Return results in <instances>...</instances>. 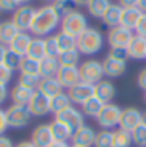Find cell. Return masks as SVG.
<instances>
[{"mask_svg": "<svg viewBox=\"0 0 146 147\" xmlns=\"http://www.w3.org/2000/svg\"><path fill=\"white\" fill-rule=\"evenodd\" d=\"M36 14V9L30 5H20L19 8L13 13L11 20L14 22V25L19 28L20 31H30L32 28V24Z\"/></svg>", "mask_w": 146, "mask_h": 147, "instance_id": "52a82bcc", "label": "cell"}, {"mask_svg": "<svg viewBox=\"0 0 146 147\" xmlns=\"http://www.w3.org/2000/svg\"><path fill=\"white\" fill-rule=\"evenodd\" d=\"M14 147H36V146H35L32 141H22V142H19V144H16Z\"/></svg>", "mask_w": 146, "mask_h": 147, "instance_id": "f5cc1de1", "label": "cell"}, {"mask_svg": "<svg viewBox=\"0 0 146 147\" xmlns=\"http://www.w3.org/2000/svg\"><path fill=\"white\" fill-rule=\"evenodd\" d=\"M134 139H132V133L123 128H118L113 131V147H130Z\"/></svg>", "mask_w": 146, "mask_h": 147, "instance_id": "1f68e13d", "label": "cell"}, {"mask_svg": "<svg viewBox=\"0 0 146 147\" xmlns=\"http://www.w3.org/2000/svg\"><path fill=\"white\" fill-rule=\"evenodd\" d=\"M55 78L58 80V83L63 88H68V89L72 88L74 85H77L79 82H82L77 66H60Z\"/></svg>", "mask_w": 146, "mask_h": 147, "instance_id": "8fae6325", "label": "cell"}, {"mask_svg": "<svg viewBox=\"0 0 146 147\" xmlns=\"http://www.w3.org/2000/svg\"><path fill=\"white\" fill-rule=\"evenodd\" d=\"M22 58H24V57H20V55L14 53L13 50H10V49H8V52H6V55H5V59H3V64H5L6 67H10L13 72H14V71H19Z\"/></svg>", "mask_w": 146, "mask_h": 147, "instance_id": "74e56055", "label": "cell"}, {"mask_svg": "<svg viewBox=\"0 0 146 147\" xmlns=\"http://www.w3.org/2000/svg\"><path fill=\"white\" fill-rule=\"evenodd\" d=\"M138 2L140 0H120V5L123 8H134V6H138Z\"/></svg>", "mask_w": 146, "mask_h": 147, "instance_id": "7dc6e473", "label": "cell"}, {"mask_svg": "<svg viewBox=\"0 0 146 147\" xmlns=\"http://www.w3.org/2000/svg\"><path fill=\"white\" fill-rule=\"evenodd\" d=\"M57 36V41H58V47H60L61 52H66V50H72V49H77V38L71 36V34H66L63 31L55 34Z\"/></svg>", "mask_w": 146, "mask_h": 147, "instance_id": "836d02e7", "label": "cell"}, {"mask_svg": "<svg viewBox=\"0 0 146 147\" xmlns=\"http://www.w3.org/2000/svg\"><path fill=\"white\" fill-rule=\"evenodd\" d=\"M44 2H55V0H44Z\"/></svg>", "mask_w": 146, "mask_h": 147, "instance_id": "680465c9", "label": "cell"}, {"mask_svg": "<svg viewBox=\"0 0 146 147\" xmlns=\"http://www.w3.org/2000/svg\"><path fill=\"white\" fill-rule=\"evenodd\" d=\"M58 69H60V61H58V58L46 57L41 61L39 75L43 77V78H52V77H57Z\"/></svg>", "mask_w": 146, "mask_h": 147, "instance_id": "4316f807", "label": "cell"}, {"mask_svg": "<svg viewBox=\"0 0 146 147\" xmlns=\"http://www.w3.org/2000/svg\"><path fill=\"white\" fill-rule=\"evenodd\" d=\"M102 67H104V75L110 77V78H116V77H121L126 72L127 64L126 61H118V59L107 57L102 61Z\"/></svg>", "mask_w": 146, "mask_h": 147, "instance_id": "ffe728a7", "label": "cell"}, {"mask_svg": "<svg viewBox=\"0 0 146 147\" xmlns=\"http://www.w3.org/2000/svg\"><path fill=\"white\" fill-rule=\"evenodd\" d=\"M30 42H32V36H30L27 31H20L14 39L11 41V44L8 45V49H10V50H13L14 53L20 55V57H25Z\"/></svg>", "mask_w": 146, "mask_h": 147, "instance_id": "44dd1931", "label": "cell"}, {"mask_svg": "<svg viewBox=\"0 0 146 147\" xmlns=\"http://www.w3.org/2000/svg\"><path fill=\"white\" fill-rule=\"evenodd\" d=\"M0 13H3V11H2V9H0Z\"/></svg>", "mask_w": 146, "mask_h": 147, "instance_id": "94428289", "label": "cell"}, {"mask_svg": "<svg viewBox=\"0 0 146 147\" xmlns=\"http://www.w3.org/2000/svg\"><path fill=\"white\" fill-rule=\"evenodd\" d=\"M141 117H143V113L138 108H134V107L124 108L120 119V128L132 133L137 127L141 125Z\"/></svg>", "mask_w": 146, "mask_h": 147, "instance_id": "9c48e42d", "label": "cell"}, {"mask_svg": "<svg viewBox=\"0 0 146 147\" xmlns=\"http://www.w3.org/2000/svg\"><path fill=\"white\" fill-rule=\"evenodd\" d=\"M96 135L97 133L94 131L93 127H90V125H82L80 128H77V130L72 133L71 142H72V146H75V147H91V146H94Z\"/></svg>", "mask_w": 146, "mask_h": 147, "instance_id": "7c38bea8", "label": "cell"}, {"mask_svg": "<svg viewBox=\"0 0 146 147\" xmlns=\"http://www.w3.org/2000/svg\"><path fill=\"white\" fill-rule=\"evenodd\" d=\"M19 33H20V30L14 25L13 20L0 22V44L10 45V44H11V41L14 39Z\"/></svg>", "mask_w": 146, "mask_h": 147, "instance_id": "7402d4cb", "label": "cell"}, {"mask_svg": "<svg viewBox=\"0 0 146 147\" xmlns=\"http://www.w3.org/2000/svg\"><path fill=\"white\" fill-rule=\"evenodd\" d=\"M8 52V47L3 44H0V64H3V59H5V55Z\"/></svg>", "mask_w": 146, "mask_h": 147, "instance_id": "f907efd6", "label": "cell"}, {"mask_svg": "<svg viewBox=\"0 0 146 147\" xmlns=\"http://www.w3.org/2000/svg\"><path fill=\"white\" fill-rule=\"evenodd\" d=\"M110 5H112L110 0H91L86 8H88V13L93 17H99V19H102V16L105 14V11L109 9Z\"/></svg>", "mask_w": 146, "mask_h": 147, "instance_id": "4dcf8cb0", "label": "cell"}, {"mask_svg": "<svg viewBox=\"0 0 146 147\" xmlns=\"http://www.w3.org/2000/svg\"><path fill=\"white\" fill-rule=\"evenodd\" d=\"M79 72H80V80L90 85H97L104 77V67L102 63L97 59H88L83 61L79 66Z\"/></svg>", "mask_w": 146, "mask_h": 147, "instance_id": "277c9868", "label": "cell"}, {"mask_svg": "<svg viewBox=\"0 0 146 147\" xmlns=\"http://www.w3.org/2000/svg\"><path fill=\"white\" fill-rule=\"evenodd\" d=\"M0 147H14L13 141L5 135H0Z\"/></svg>", "mask_w": 146, "mask_h": 147, "instance_id": "c3c4849f", "label": "cell"}, {"mask_svg": "<svg viewBox=\"0 0 146 147\" xmlns=\"http://www.w3.org/2000/svg\"><path fill=\"white\" fill-rule=\"evenodd\" d=\"M132 139L134 144L138 147H146V125L141 124L140 127H137L132 131Z\"/></svg>", "mask_w": 146, "mask_h": 147, "instance_id": "ab89813d", "label": "cell"}, {"mask_svg": "<svg viewBox=\"0 0 146 147\" xmlns=\"http://www.w3.org/2000/svg\"><path fill=\"white\" fill-rule=\"evenodd\" d=\"M49 125H50V131H52V136H54L55 142H68L72 138V133L74 131L65 122L58 121V119H54Z\"/></svg>", "mask_w": 146, "mask_h": 147, "instance_id": "ac0fdd59", "label": "cell"}, {"mask_svg": "<svg viewBox=\"0 0 146 147\" xmlns=\"http://www.w3.org/2000/svg\"><path fill=\"white\" fill-rule=\"evenodd\" d=\"M138 8L143 13H146V0H140V2H138Z\"/></svg>", "mask_w": 146, "mask_h": 147, "instance_id": "11a10c76", "label": "cell"}, {"mask_svg": "<svg viewBox=\"0 0 146 147\" xmlns=\"http://www.w3.org/2000/svg\"><path fill=\"white\" fill-rule=\"evenodd\" d=\"M25 57L38 59V61H43L46 58V39L43 38H32V42L29 45V50H27Z\"/></svg>", "mask_w": 146, "mask_h": 147, "instance_id": "603a6c76", "label": "cell"}, {"mask_svg": "<svg viewBox=\"0 0 146 147\" xmlns=\"http://www.w3.org/2000/svg\"><path fill=\"white\" fill-rule=\"evenodd\" d=\"M134 38L132 30L123 25H116L109 30V44L110 47H127L130 39Z\"/></svg>", "mask_w": 146, "mask_h": 147, "instance_id": "4fadbf2b", "label": "cell"}, {"mask_svg": "<svg viewBox=\"0 0 146 147\" xmlns=\"http://www.w3.org/2000/svg\"><path fill=\"white\" fill-rule=\"evenodd\" d=\"M8 97V89H6V85H0V105L6 100Z\"/></svg>", "mask_w": 146, "mask_h": 147, "instance_id": "681fc988", "label": "cell"}, {"mask_svg": "<svg viewBox=\"0 0 146 147\" xmlns=\"http://www.w3.org/2000/svg\"><path fill=\"white\" fill-rule=\"evenodd\" d=\"M69 107H72L71 99H69V96L65 92H60L58 96H55L50 99V113H54V114L61 113V111H65L66 108H69Z\"/></svg>", "mask_w": 146, "mask_h": 147, "instance_id": "f546056e", "label": "cell"}, {"mask_svg": "<svg viewBox=\"0 0 146 147\" xmlns=\"http://www.w3.org/2000/svg\"><path fill=\"white\" fill-rule=\"evenodd\" d=\"M35 91H30L27 88H24V86L20 85H16L14 88L11 89V92H10V97H11L13 100V105H29L30 99H32Z\"/></svg>", "mask_w": 146, "mask_h": 147, "instance_id": "484cf974", "label": "cell"}, {"mask_svg": "<svg viewBox=\"0 0 146 147\" xmlns=\"http://www.w3.org/2000/svg\"><path fill=\"white\" fill-rule=\"evenodd\" d=\"M19 2V5H27L29 2H32V0H17Z\"/></svg>", "mask_w": 146, "mask_h": 147, "instance_id": "9f6ffc18", "label": "cell"}, {"mask_svg": "<svg viewBox=\"0 0 146 147\" xmlns=\"http://www.w3.org/2000/svg\"><path fill=\"white\" fill-rule=\"evenodd\" d=\"M137 83H138V86H140V88L146 92V67H145V69H141V72L138 74Z\"/></svg>", "mask_w": 146, "mask_h": 147, "instance_id": "bcb514c9", "label": "cell"}, {"mask_svg": "<svg viewBox=\"0 0 146 147\" xmlns=\"http://www.w3.org/2000/svg\"><path fill=\"white\" fill-rule=\"evenodd\" d=\"M61 53L60 47H58V41H57V36H49L46 38V57L49 58H58Z\"/></svg>", "mask_w": 146, "mask_h": 147, "instance_id": "f35d334b", "label": "cell"}, {"mask_svg": "<svg viewBox=\"0 0 146 147\" xmlns=\"http://www.w3.org/2000/svg\"><path fill=\"white\" fill-rule=\"evenodd\" d=\"M19 2L17 0H0V9L2 11H13L14 13L17 8H19Z\"/></svg>", "mask_w": 146, "mask_h": 147, "instance_id": "7bdbcfd3", "label": "cell"}, {"mask_svg": "<svg viewBox=\"0 0 146 147\" xmlns=\"http://www.w3.org/2000/svg\"><path fill=\"white\" fill-rule=\"evenodd\" d=\"M104 103L101 99H97V97H91L90 100H86L85 103L82 105V113H83V116H88V117H96L99 116V113L102 111V108H104Z\"/></svg>", "mask_w": 146, "mask_h": 147, "instance_id": "83f0119b", "label": "cell"}, {"mask_svg": "<svg viewBox=\"0 0 146 147\" xmlns=\"http://www.w3.org/2000/svg\"><path fill=\"white\" fill-rule=\"evenodd\" d=\"M72 2H74L75 6H88V3L91 0H72Z\"/></svg>", "mask_w": 146, "mask_h": 147, "instance_id": "816d5d0a", "label": "cell"}, {"mask_svg": "<svg viewBox=\"0 0 146 147\" xmlns=\"http://www.w3.org/2000/svg\"><path fill=\"white\" fill-rule=\"evenodd\" d=\"M61 31L66 34H71L74 38H79L80 34L88 28V22H86V17L83 13L74 9L72 13H69L68 16H65L61 19Z\"/></svg>", "mask_w": 146, "mask_h": 147, "instance_id": "3957f363", "label": "cell"}, {"mask_svg": "<svg viewBox=\"0 0 146 147\" xmlns=\"http://www.w3.org/2000/svg\"><path fill=\"white\" fill-rule=\"evenodd\" d=\"M60 24H61V17L57 14L54 6L44 5L36 9V14H35L30 31L33 34H36L38 38H41V36H46V34H52L58 28Z\"/></svg>", "mask_w": 146, "mask_h": 147, "instance_id": "6da1fadb", "label": "cell"}, {"mask_svg": "<svg viewBox=\"0 0 146 147\" xmlns=\"http://www.w3.org/2000/svg\"><path fill=\"white\" fill-rule=\"evenodd\" d=\"M94 147H113V131L110 130L97 131Z\"/></svg>", "mask_w": 146, "mask_h": 147, "instance_id": "8d00e7d4", "label": "cell"}, {"mask_svg": "<svg viewBox=\"0 0 146 147\" xmlns=\"http://www.w3.org/2000/svg\"><path fill=\"white\" fill-rule=\"evenodd\" d=\"M52 6H54V9L57 11V14L63 19L65 16H68L69 13L74 11V2L72 0H55V2H52Z\"/></svg>", "mask_w": 146, "mask_h": 147, "instance_id": "d590c367", "label": "cell"}, {"mask_svg": "<svg viewBox=\"0 0 146 147\" xmlns=\"http://www.w3.org/2000/svg\"><path fill=\"white\" fill-rule=\"evenodd\" d=\"M145 103H146V92H145Z\"/></svg>", "mask_w": 146, "mask_h": 147, "instance_id": "91938a15", "label": "cell"}, {"mask_svg": "<svg viewBox=\"0 0 146 147\" xmlns=\"http://www.w3.org/2000/svg\"><path fill=\"white\" fill-rule=\"evenodd\" d=\"M80 55H82V53L77 50V49L61 52L60 57H58L60 66H77V64H79V59H80Z\"/></svg>", "mask_w": 146, "mask_h": 147, "instance_id": "d6a6232c", "label": "cell"}, {"mask_svg": "<svg viewBox=\"0 0 146 147\" xmlns=\"http://www.w3.org/2000/svg\"><path fill=\"white\" fill-rule=\"evenodd\" d=\"M121 14H123V6L120 3H112L109 6V9L105 11V14L102 16V22L105 24L109 28H113V27L120 25L121 22Z\"/></svg>", "mask_w": 146, "mask_h": 147, "instance_id": "cb8c5ba5", "label": "cell"}, {"mask_svg": "<svg viewBox=\"0 0 146 147\" xmlns=\"http://www.w3.org/2000/svg\"><path fill=\"white\" fill-rule=\"evenodd\" d=\"M55 119L65 122L72 131H75L77 128H80L82 125H85L83 124V113L80 110H77V108H74V107H69V108H66L65 111L55 114Z\"/></svg>", "mask_w": 146, "mask_h": 147, "instance_id": "5bb4252c", "label": "cell"}, {"mask_svg": "<svg viewBox=\"0 0 146 147\" xmlns=\"http://www.w3.org/2000/svg\"><path fill=\"white\" fill-rule=\"evenodd\" d=\"M6 121H8V127L22 128L30 124L32 113H30L29 107H25V105H11L6 110Z\"/></svg>", "mask_w": 146, "mask_h": 147, "instance_id": "5b68a950", "label": "cell"}, {"mask_svg": "<svg viewBox=\"0 0 146 147\" xmlns=\"http://www.w3.org/2000/svg\"><path fill=\"white\" fill-rule=\"evenodd\" d=\"M141 16H143V11H141L138 6H134V8H123L120 25H123V27H126V28L134 31L135 28H137Z\"/></svg>", "mask_w": 146, "mask_h": 147, "instance_id": "e0dca14e", "label": "cell"}, {"mask_svg": "<svg viewBox=\"0 0 146 147\" xmlns=\"http://www.w3.org/2000/svg\"><path fill=\"white\" fill-rule=\"evenodd\" d=\"M41 82H43V77L39 74H20L17 85L24 86L30 91H38L41 86Z\"/></svg>", "mask_w": 146, "mask_h": 147, "instance_id": "f1b7e54d", "label": "cell"}, {"mask_svg": "<svg viewBox=\"0 0 146 147\" xmlns=\"http://www.w3.org/2000/svg\"><path fill=\"white\" fill-rule=\"evenodd\" d=\"M104 47V36L96 28H86L80 36L77 38V50L82 55H96Z\"/></svg>", "mask_w": 146, "mask_h": 147, "instance_id": "7a4b0ae2", "label": "cell"}, {"mask_svg": "<svg viewBox=\"0 0 146 147\" xmlns=\"http://www.w3.org/2000/svg\"><path fill=\"white\" fill-rule=\"evenodd\" d=\"M27 107H29L32 116L43 117V116L50 113V99L46 97L44 94H41L39 91H35Z\"/></svg>", "mask_w": 146, "mask_h": 147, "instance_id": "30bf717a", "label": "cell"}, {"mask_svg": "<svg viewBox=\"0 0 146 147\" xmlns=\"http://www.w3.org/2000/svg\"><path fill=\"white\" fill-rule=\"evenodd\" d=\"M39 69H41V61H38V59L24 57L22 61H20V67H19L20 74H39Z\"/></svg>", "mask_w": 146, "mask_h": 147, "instance_id": "e575fe53", "label": "cell"}, {"mask_svg": "<svg viewBox=\"0 0 146 147\" xmlns=\"http://www.w3.org/2000/svg\"><path fill=\"white\" fill-rule=\"evenodd\" d=\"M107 57L118 59V61H126L129 58V52H127V47H110Z\"/></svg>", "mask_w": 146, "mask_h": 147, "instance_id": "60d3db41", "label": "cell"}, {"mask_svg": "<svg viewBox=\"0 0 146 147\" xmlns=\"http://www.w3.org/2000/svg\"><path fill=\"white\" fill-rule=\"evenodd\" d=\"M13 78V71L5 64H0V85H6Z\"/></svg>", "mask_w": 146, "mask_h": 147, "instance_id": "b9f144b4", "label": "cell"}, {"mask_svg": "<svg viewBox=\"0 0 146 147\" xmlns=\"http://www.w3.org/2000/svg\"><path fill=\"white\" fill-rule=\"evenodd\" d=\"M141 124L146 125V113H143V117H141Z\"/></svg>", "mask_w": 146, "mask_h": 147, "instance_id": "6f0895ef", "label": "cell"}, {"mask_svg": "<svg viewBox=\"0 0 146 147\" xmlns=\"http://www.w3.org/2000/svg\"><path fill=\"white\" fill-rule=\"evenodd\" d=\"M72 147H75V146H72Z\"/></svg>", "mask_w": 146, "mask_h": 147, "instance_id": "6125c7cd", "label": "cell"}, {"mask_svg": "<svg viewBox=\"0 0 146 147\" xmlns=\"http://www.w3.org/2000/svg\"><path fill=\"white\" fill-rule=\"evenodd\" d=\"M8 130V121H6V111H3L0 108V135H5V131Z\"/></svg>", "mask_w": 146, "mask_h": 147, "instance_id": "f6af8a7d", "label": "cell"}, {"mask_svg": "<svg viewBox=\"0 0 146 147\" xmlns=\"http://www.w3.org/2000/svg\"><path fill=\"white\" fill-rule=\"evenodd\" d=\"M94 96L104 103H112V100L116 96V88L109 80H101L97 85H94Z\"/></svg>", "mask_w": 146, "mask_h": 147, "instance_id": "2e32d148", "label": "cell"}, {"mask_svg": "<svg viewBox=\"0 0 146 147\" xmlns=\"http://www.w3.org/2000/svg\"><path fill=\"white\" fill-rule=\"evenodd\" d=\"M68 96H69L72 103L83 105L86 100L94 97V85H90V83H85V82H79L77 85L69 88Z\"/></svg>", "mask_w": 146, "mask_h": 147, "instance_id": "ba28073f", "label": "cell"}, {"mask_svg": "<svg viewBox=\"0 0 146 147\" xmlns=\"http://www.w3.org/2000/svg\"><path fill=\"white\" fill-rule=\"evenodd\" d=\"M30 141L33 142L36 147H49L54 144V136H52L50 131V125L49 124H41L38 127L33 128L32 131V139Z\"/></svg>", "mask_w": 146, "mask_h": 147, "instance_id": "9a60e30c", "label": "cell"}, {"mask_svg": "<svg viewBox=\"0 0 146 147\" xmlns=\"http://www.w3.org/2000/svg\"><path fill=\"white\" fill-rule=\"evenodd\" d=\"M135 34L146 38V13H143V16H141L140 22H138L137 28H135Z\"/></svg>", "mask_w": 146, "mask_h": 147, "instance_id": "ee69618b", "label": "cell"}, {"mask_svg": "<svg viewBox=\"0 0 146 147\" xmlns=\"http://www.w3.org/2000/svg\"><path fill=\"white\" fill-rule=\"evenodd\" d=\"M63 86L58 83V80L55 78V77H52V78H43V82H41V86H39V92L44 94L46 97L49 99H52V97L58 96L60 92H63Z\"/></svg>", "mask_w": 146, "mask_h": 147, "instance_id": "d4e9b609", "label": "cell"}, {"mask_svg": "<svg viewBox=\"0 0 146 147\" xmlns=\"http://www.w3.org/2000/svg\"><path fill=\"white\" fill-rule=\"evenodd\" d=\"M127 52H129V58L145 59L146 58V38L134 34L130 42L127 44Z\"/></svg>", "mask_w": 146, "mask_h": 147, "instance_id": "d6986e66", "label": "cell"}, {"mask_svg": "<svg viewBox=\"0 0 146 147\" xmlns=\"http://www.w3.org/2000/svg\"><path fill=\"white\" fill-rule=\"evenodd\" d=\"M49 147H71L68 144V142H54L52 146H49Z\"/></svg>", "mask_w": 146, "mask_h": 147, "instance_id": "db71d44e", "label": "cell"}, {"mask_svg": "<svg viewBox=\"0 0 146 147\" xmlns=\"http://www.w3.org/2000/svg\"><path fill=\"white\" fill-rule=\"evenodd\" d=\"M121 110L118 105L115 103H105L102 108V111L97 116V124L104 128V130H110V128L120 125V119H121Z\"/></svg>", "mask_w": 146, "mask_h": 147, "instance_id": "8992f818", "label": "cell"}]
</instances>
